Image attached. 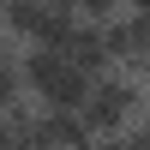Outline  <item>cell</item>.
I'll return each instance as SVG.
<instances>
[{
  "label": "cell",
  "instance_id": "277c9868",
  "mask_svg": "<svg viewBox=\"0 0 150 150\" xmlns=\"http://www.w3.org/2000/svg\"><path fill=\"white\" fill-rule=\"evenodd\" d=\"M66 54L78 60L84 72H108V66H114V54H108V36H102V24H96V18H78V24H72Z\"/></svg>",
  "mask_w": 150,
  "mask_h": 150
},
{
  "label": "cell",
  "instance_id": "7c38bea8",
  "mask_svg": "<svg viewBox=\"0 0 150 150\" xmlns=\"http://www.w3.org/2000/svg\"><path fill=\"white\" fill-rule=\"evenodd\" d=\"M126 6H132V12H150V0H126Z\"/></svg>",
  "mask_w": 150,
  "mask_h": 150
},
{
  "label": "cell",
  "instance_id": "8fae6325",
  "mask_svg": "<svg viewBox=\"0 0 150 150\" xmlns=\"http://www.w3.org/2000/svg\"><path fill=\"white\" fill-rule=\"evenodd\" d=\"M132 72H138V84L150 90V54H144V60H138V66H132Z\"/></svg>",
  "mask_w": 150,
  "mask_h": 150
},
{
  "label": "cell",
  "instance_id": "30bf717a",
  "mask_svg": "<svg viewBox=\"0 0 150 150\" xmlns=\"http://www.w3.org/2000/svg\"><path fill=\"white\" fill-rule=\"evenodd\" d=\"M132 132H138V138L150 144V102H144V114H138V126H132Z\"/></svg>",
  "mask_w": 150,
  "mask_h": 150
},
{
  "label": "cell",
  "instance_id": "5b68a950",
  "mask_svg": "<svg viewBox=\"0 0 150 150\" xmlns=\"http://www.w3.org/2000/svg\"><path fill=\"white\" fill-rule=\"evenodd\" d=\"M48 12H54V6H42V0H0V30H6V36H18V42L30 48L36 36H42Z\"/></svg>",
  "mask_w": 150,
  "mask_h": 150
},
{
  "label": "cell",
  "instance_id": "7a4b0ae2",
  "mask_svg": "<svg viewBox=\"0 0 150 150\" xmlns=\"http://www.w3.org/2000/svg\"><path fill=\"white\" fill-rule=\"evenodd\" d=\"M144 102H150V90L138 84V72H132V66H108V72H96L84 114H90V126L108 138V132H132V126H138Z\"/></svg>",
  "mask_w": 150,
  "mask_h": 150
},
{
  "label": "cell",
  "instance_id": "9c48e42d",
  "mask_svg": "<svg viewBox=\"0 0 150 150\" xmlns=\"http://www.w3.org/2000/svg\"><path fill=\"white\" fill-rule=\"evenodd\" d=\"M0 150H18V132H12V120L0 114Z\"/></svg>",
  "mask_w": 150,
  "mask_h": 150
},
{
  "label": "cell",
  "instance_id": "8992f818",
  "mask_svg": "<svg viewBox=\"0 0 150 150\" xmlns=\"http://www.w3.org/2000/svg\"><path fill=\"white\" fill-rule=\"evenodd\" d=\"M24 96H30L24 90V42L0 30V114H6L12 102H24Z\"/></svg>",
  "mask_w": 150,
  "mask_h": 150
},
{
  "label": "cell",
  "instance_id": "52a82bcc",
  "mask_svg": "<svg viewBox=\"0 0 150 150\" xmlns=\"http://www.w3.org/2000/svg\"><path fill=\"white\" fill-rule=\"evenodd\" d=\"M78 6V18H96V24H108L114 12H126V0H72Z\"/></svg>",
  "mask_w": 150,
  "mask_h": 150
},
{
  "label": "cell",
  "instance_id": "6da1fadb",
  "mask_svg": "<svg viewBox=\"0 0 150 150\" xmlns=\"http://www.w3.org/2000/svg\"><path fill=\"white\" fill-rule=\"evenodd\" d=\"M90 84H96V72H84L66 48H42V42L24 48V90L42 108H84Z\"/></svg>",
  "mask_w": 150,
  "mask_h": 150
},
{
  "label": "cell",
  "instance_id": "3957f363",
  "mask_svg": "<svg viewBox=\"0 0 150 150\" xmlns=\"http://www.w3.org/2000/svg\"><path fill=\"white\" fill-rule=\"evenodd\" d=\"M108 36V54H114V66H138V60L150 54V12H114V18L102 24Z\"/></svg>",
  "mask_w": 150,
  "mask_h": 150
},
{
  "label": "cell",
  "instance_id": "ba28073f",
  "mask_svg": "<svg viewBox=\"0 0 150 150\" xmlns=\"http://www.w3.org/2000/svg\"><path fill=\"white\" fill-rule=\"evenodd\" d=\"M18 150H60L54 138H42V132H30V138H18Z\"/></svg>",
  "mask_w": 150,
  "mask_h": 150
}]
</instances>
